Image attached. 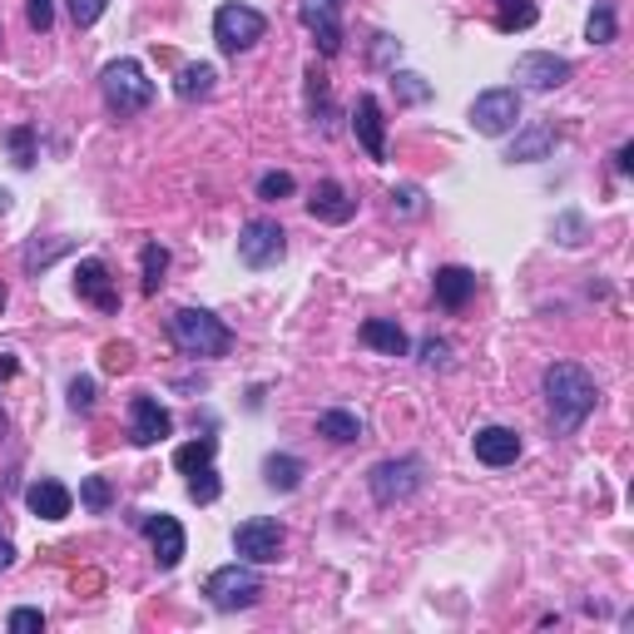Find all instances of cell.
I'll return each mask as SVG.
<instances>
[{
	"instance_id": "cell-17",
	"label": "cell",
	"mask_w": 634,
	"mask_h": 634,
	"mask_svg": "<svg viewBox=\"0 0 634 634\" xmlns=\"http://www.w3.org/2000/svg\"><path fill=\"white\" fill-rule=\"evenodd\" d=\"M308 214L318 218V224H352V218H357V199L347 194L337 179H323L318 189H312V199H308Z\"/></svg>"
},
{
	"instance_id": "cell-21",
	"label": "cell",
	"mask_w": 634,
	"mask_h": 634,
	"mask_svg": "<svg viewBox=\"0 0 634 634\" xmlns=\"http://www.w3.org/2000/svg\"><path fill=\"white\" fill-rule=\"evenodd\" d=\"M550 149H555V124H530V130L516 134V144H511L505 159L511 164H540V159H550Z\"/></svg>"
},
{
	"instance_id": "cell-41",
	"label": "cell",
	"mask_w": 634,
	"mask_h": 634,
	"mask_svg": "<svg viewBox=\"0 0 634 634\" xmlns=\"http://www.w3.org/2000/svg\"><path fill=\"white\" fill-rule=\"evenodd\" d=\"M25 21H31V31H50L55 25V0H25Z\"/></svg>"
},
{
	"instance_id": "cell-37",
	"label": "cell",
	"mask_w": 634,
	"mask_h": 634,
	"mask_svg": "<svg viewBox=\"0 0 634 634\" xmlns=\"http://www.w3.org/2000/svg\"><path fill=\"white\" fill-rule=\"evenodd\" d=\"M397 55H402V40H392L387 31H376V35H372V65H376V70H387V65L397 70Z\"/></svg>"
},
{
	"instance_id": "cell-14",
	"label": "cell",
	"mask_w": 634,
	"mask_h": 634,
	"mask_svg": "<svg viewBox=\"0 0 634 634\" xmlns=\"http://www.w3.org/2000/svg\"><path fill=\"white\" fill-rule=\"evenodd\" d=\"M75 292H80V302H89V308L119 312V288H115V278H109V263L105 259H80Z\"/></svg>"
},
{
	"instance_id": "cell-30",
	"label": "cell",
	"mask_w": 634,
	"mask_h": 634,
	"mask_svg": "<svg viewBox=\"0 0 634 634\" xmlns=\"http://www.w3.org/2000/svg\"><path fill=\"white\" fill-rule=\"evenodd\" d=\"M214 452H218V441H214V436L183 441L179 452H174V466H179V471L189 476V471H199V466H208V462H214Z\"/></svg>"
},
{
	"instance_id": "cell-39",
	"label": "cell",
	"mask_w": 634,
	"mask_h": 634,
	"mask_svg": "<svg viewBox=\"0 0 634 634\" xmlns=\"http://www.w3.org/2000/svg\"><path fill=\"white\" fill-rule=\"evenodd\" d=\"M5 630H11V634H40V630H45V614L31 610V605H21V610H11Z\"/></svg>"
},
{
	"instance_id": "cell-43",
	"label": "cell",
	"mask_w": 634,
	"mask_h": 634,
	"mask_svg": "<svg viewBox=\"0 0 634 634\" xmlns=\"http://www.w3.org/2000/svg\"><path fill=\"white\" fill-rule=\"evenodd\" d=\"M124 367H130V347H124V343H109L105 347V372H124Z\"/></svg>"
},
{
	"instance_id": "cell-38",
	"label": "cell",
	"mask_w": 634,
	"mask_h": 634,
	"mask_svg": "<svg viewBox=\"0 0 634 634\" xmlns=\"http://www.w3.org/2000/svg\"><path fill=\"white\" fill-rule=\"evenodd\" d=\"M417 352H421V367H436V372H446V367H452V343H441V337H427Z\"/></svg>"
},
{
	"instance_id": "cell-18",
	"label": "cell",
	"mask_w": 634,
	"mask_h": 634,
	"mask_svg": "<svg viewBox=\"0 0 634 634\" xmlns=\"http://www.w3.org/2000/svg\"><path fill=\"white\" fill-rule=\"evenodd\" d=\"M431 288H436V302H441L446 312H462L466 302L476 298V273L462 268V263H446V268H436Z\"/></svg>"
},
{
	"instance_id": "cell-22",
	"label": "cell",
	"mask_w": 634,
	"mask_h": 634,
	"mask_svg": "<svg viewBox=\"0 0 634 634\" xmlns=\"http://www.w3.org/2000/svg\"><path fill=\"white\" fill-rule=\"evenodd\" d=\"M318 436H327L333 446H352V441H362V417L347 407H327L318 417Z\"/></svg>"
},
{
	"instance_id": "cell-31",
	"label": "cell",
	"mask_w": 634,
	"mask_h": 634,
	"mask_svg": "<svg viewBox=\"0 0 634 634\" xmlns=\"http://www.w3.org/2000/svg\"><path fill=\"white\" fill-rule=\"evenodd\" d=\"M392 89H397L402 105H427L436 89L427 85V75H417V70H392Z\"/></svg>"
},
{
	"instance_id": "cell-36",
	"label": "cell",
	"mask_w": 634,
	"mask_h": 634,
	"mask_svg": "<svg viewBox=\"0 0 634 634\" xmlns=\"http://www.w3.org/2000/svg\"><path fill=\"white\" fill-rule=\"evenodd\" d=\"M65 397H70V411H80V417H89V411H95V397H99V392H95V376H75V382H70V392H65Z\"/></svg>"
},
{
	"instance_id": "cell-16",
	"label": "cell",
	"mask_w": 634,
	"mask_h": 634,
	"mask_svg": "<svg viewBox=\"0 0 634 634\" xmlns=\"http://www.w3.org/2000/svg\"><path fill=\"white\" fill-rule=\"evenodd\" d=\"M481 466H516L521 462V431L516 427H481L471 436Z\"/></svg>"
},
{
	"instance_id": "cell-46",
	"label": "cell",
	"mask_w": 634,
	"mask_h": 634,
	"mask_svg": "<svg viewBox=\"0 0 634 634\" xmlns=\"http://www.w3.org/2000/svg\"><path fill=\"white\" fill-rule=\"evenodd\" d=\"M5 208H11V194H5V189H0V214H5Z\"/></svg>"
},
{
	"instance_id": "cell-35",
	"label": "cell",
	"mask_w": 634,
	"mask_h": 634,
	"mask_svg": "<svg viewBox=\"0 0 634 634\" xmlns=\"http://www.w3.org/2000/svg\"><path fill=\"white\" fill-rule=\"evenodd\" d=\"M5 144H11L15 169H35V130L31 124H15V130L5 134Z\"/></svg>"
},
{
	"instance_id": "cell-12",
	"label": "cell",
	"mask_w": 634,
	"mask_h": 634,
	"mask_svg": "<svg viewBox=\"0 0 634 634\" xmlns=\"http://www.w3.org/2000/svg\"><path fill=\"white\" fill-rule=\"evenodd\" d=\"M164 436H174L169 407H164L159 397H149V392L130 397V441H134V446H159Z\"/></svg>"
},
{
	"instance_id": "cell-27",
	"label": "cell",
	"mask_w": 634,
	"mask_h": 634,
	"mask_svg": "<svg viewBox=\"0 0 634 634\" xmlns=\"http://www.w3.org/2000/svg\"><path fill=\"white\" fill-rule=\"evenodd\" d=\"M65 253H70V238H45V243L35 238V243L21 253V263H25V273L35 278V273H45L55 259H65Z\"/></svg>"
},
{
	"instance_id": "cell-15",
	"label": "cell",
	"mask_w": 634,
	"mask_h": 634,
	"mask_svg": "<svg viewBox=\"0 0 634 634\" xmlns=\"http://www.w3.org/2000/svg\"><path fill=\"white\" fill-rule=\"evenodd\" d=\"M144 526V536H149V546H154V560H159V570H174L183 560V550H189V536H183V526H179V516H144L140 521Z\"/></svg>"
},
{
	"instance_id": "cell-3",
	"label": "cell",
	"mask_w": 634,
	"mask_h": 634,
	"mask_svg": "<svg viewBox=\"0 0 634 634\" xmlns=\"http://www.w3.org/2000/svg\"><path fill=\"white\" fill-rule=\"evenodd\" d=\"M99 89H105V105L109 115L130 119V115H144V109L154 105V80L144 75L140 60H109L105 70H99Z\"/></svg>"
},
{
	"instance_id": "cell-29",
	"label": "cell",
	"mask_w": 634,
	"mask_h": 634,
	"mask_svg": "<svg viewBox=\"0 0 634 634\" xmlns=\"http://www.w3.org/2000/svg\"><path fill=\"white\" fill-rule=\"evenodd\" d=\"M620 35V21H614V0H595L590 21H585V40L590 45H610Z\"/></svg>"
},
{
	"instance_id": "cell-24",
	"label": "cell",
	"mask_w": 634,
	"mask_h": 634,
	"mask_svg": "<svg viewBox=\"0 0 634 634\" xmlns=\"http://www.w3.org/2000/svg\"><path fill=\"white\" fill-rule=\"evenodd\" d=\"M302 476H308V466L298 462V456H268L263 462V481H268V491H298L302 486Z\"/></svg>"
},
{
	"instance_id": "cell-13",
	"label": "cell",
	"mask_w": 634,
	"mask_h": 634,
	"mask_svg": "<svg viewBox=\"0 0 634 634\" xmlns=\"http://www.w3.org/2000/svg\"><path fill=\"white\" fill-rule=\"evenodd\" d=\"M352 134H357V144H362V154L372 164L387 159V119H382L376 95H357V105H352Z\"/></svg>"
},
{
	"instance_id": "cell-45",
	"label": "cell",
	"mask_w": 634,
	"mask_h": 634,
	"mask_svg": "<svg viewBox=\"0 0 634 634\" xmlns=\"http://www.w3.org/2000/svg\"><path fill=\"white\" fill-rule=\"evenodd\" d=\"M614 169H620V174L634 169V144H620V154H614Z\"/></svg>"
},
{
	"instance_id": "cell-32",
	"label": "cell",
	"mask_w": 634,
	"mask_h": 634,
	"mask_svg": "<svg viewBox=\"0 0 634 634\" xmlns=\"http://www.w3.org/2000/svg\"><path fill=\"white\" fill-rule=\"evenodd\" d=\"M218 495H224V481H218L214 462L199 466V471H189V501H194V505H214Z\"/></svg>"
},
{
	"instance_id": "cell-34",
	"label": "cell",
	"mask_w": 634,
	"mask_h": 634,
	"mask_svg": "<svg viewBox=\"0 0 634 634\" xmlns=\"http://www.w3.org/2000/svg\"><path fill=\"white\" fill-rule=\"evenodd\" d=\"M292 194H298V179H292L288 169H268L259 179V199H263V204H278V199H292Z\"/></svg>"
},
{
	"instance_id": "cell-33",
	"label": "cell",
	"mask_w": 634,
	"mask_h": 634,
	"mask_svg": "<svg viewBox=\"0 0 634 634\" xmlns=\"http://www.w3.org/2000/svg\"><path fill=\"white\" fill-rule=\"evenodd\" d=\"M80 505H85L89 516H105L109 505H115V491H109L105 476H85V481H80Z\"/></svg>"
},
{
	"instance_id": "cell-28",
	"label": "cell",
	"mask_w": 634,
	"mask_h": 634,
	"mask_svg": "<svg viewBox=\"0 0 634 634\" xmlns=\"http://www.w3.org/2000/svg\"><path fill=\"white\" fill-rule=\"evenodd\" d=\"M140 268H144V292H159L164 288V273H169V248L164 243H144L140 248Z\"/></svg>"
},
{
	"instance_id": "cell-19",
	"label": "cell",
	"mask_w": 634,
	"mask_h": 634,
	"mask_svg": "<svg viewBox=\"0 0 634 634\" xmlns=\"http://www.w3.org/2000/svg\"><path fill=\"white\" fill-rule=\"evenodd\" d=\"M25 505H31L40 521H65L70 505H75V495H70V486L50 481V476H40V481L25 486Z\"/></svg>"
},
{
	"instance_id": "cell-47",
	"label": "cell",
	"mask_w": 634,
	"mask_h": 634,
	"mask_svg": "<svg viewBox=\"0 0 634 634\" xmlns=\"http://www.w3.org/2000/svg\"><path fill=\"white\" fill-rule=\"evenodd\" d=\"M0 308H5V283H0Z\"/></svg>"
},
{
	"instance_id": "cell-5",
	"label": "cell",
	"mask_w": 634,
	"mask_h": 634,
	"mask_svg": "<svg viewBox=\"0 0 634 634\" xmlns=\"http://www.w3.org/2000/svg\"><path fill=\"white\" fill-rule=\"evenodd\" d=\"M427 486V462L421 456H392V462H376L367 471V491L376 505H402Z\"/></svg>"
},
{
	"instance_id": "cell-20",
	"label": "cell",
	"mask_w": 634,
	"mask_h": 634,
	"mask_svg": "<svg viewBox=\"0 0 634 634\" xmlns=\"http://www.w3.org/2000/svg\"><path fill=\"white\" fill-rule=\"evenodd\" d=\"M362 343L382 357H407L411 352V337L402 333L397 318H367L362 323Z\"/></svg>"
},
{
	"instance_id": "cell-8",
	"label": "cell",
	"mask_w": 634,
	"mask_h": 634,
	"mask_svg": "<svg viewBox=\"0 0 634 634\" xmlns=\"http://www.w3.org/2000/svg\"><path fill=\"white\" fill-rule=\"evenodd\" d=\"M521 124V89L511 85H495V89H481L471 99V130L486 134V140H501Z\"/></svg>"
},
{
	"instance_id": "cell-26",
	"label": "cell",
	"mask_w": 634,
	"mask_h": 634,
	"mask_svg": "<svg viewBox=\"0 0 634 634\" xmlns=\"http://www.w3.org/2000/svg\"><path fill=\"white\" fill-rule=\"evenodd\" d=\"M308 109L318 130H333V95H327V75L318 65L308 70Z\"/></svg>"
},
{
	"instance_id": "cell-1",
	"label": "cell",
	"mask_w": 634,
	"mask_h": 634,
	"mask_svg": "<svg viewBox=\"0 0 634 634\" xmlns=\"http://www.w3.org/2000/svg\"><path fill=\"white\" fill-rule=\"evenodd\" d=\"M546 402H550V421H555V436H575V431L590 421L600 387L581 362H550L546 367Z\"/></svg>"
},
{
	"instance_id": "cell-9",
	"label": "cell",
	"mask_w": 634,
	"mask_h": 634,
	"mask_svg": "<svg viewBox=\"0 0 634 634\" xmlns=\"http://www.w3.org/2000/svg\"><path fill=\"white\" fill-rule=\"evenodd\" d=\"M283 540H288V530H283L273 516H248L243 526L234 530V550L248 560V565H273V560L283 555Z\"/></svg>"
},
{
	"instance_id": "cell-2",
	"label": "cell",
	"mask_w": 634,
	"mask_h": 634,
	"mask_svg": "<svg viewBox=\"0 0 634 634\" xmlns=\"http://www.w3.org/2000/svg\"><path fill=\"white\" fill-rule=\"evenodd\" d=\"M169 337L183 357H194V362H214V357H228L234 347V333H228L224 318H214L208 308H179L169 318Z\"/></svg>"
},
{
	"instance_id": "cell-40",
	"label": "cell",
	"mask_w": 634,
	"mask_h": 634,
	"mask_svg": "<svg viewBox=\"0 0 634 634\" xmlns=\"http://www.w3.org/2000/svg\"><path fill=\"white\" fill-rule=\"evenodd\" d=\"M427 208V199H421L417 183H402V189H392V214H421Z\"/></svg>"
},
{
	"instance_id": "cell-11",
	"label": "cell",
	"mask_w": 634,
	"mask_h": 634,
	"mask_svg": "<svg viewBox=\"0 0 634 634\" xmlns=\"http://www.w3.org/2000/svg\"><path fill=\"white\" fill-rule=\"evenodd\" d=\"M298 21L308 25L323 55L343 50V0H298Z\"/></svg>"
},
{
	"instance_id": "cell-7",
	"label": "cell",
	"mask_w": 634,
	"mask_h": 634,
	"mask_svg": "<svg viewBox=\"0 0 634 634\" xmlns=\"http://www.w3.org/2000/svg\"><path fill=\"white\" fill-rule=\"evenodd\" d=\"M288 259V234L278 218H248L238 228V263L243 268H278Z\"/></svg>"
},
{
	"instance_id": "cell-23",
	"label": "cell",
	"mask_w": 634,
	"mask_h": 634,
	"mask_svg": "<svg viewBox=\"0 0 634 634\" xmlns=\"http://www.w3.org/2000/svg\"><path fill=\"white\" fill-rule=\"evenodd\" d=\"M495 5V31L516 35V31H530L540 21V5L536 0H491Z\"/></svg>"
},
{
	"instance_id": "cell-44",
	"label": "cell",
	"mask_w": 634,
	"mask_h": 634,
	"mask_svg": "<svg viewBox=\"0 0 634 634\" xmlns=\"http://www.w3.org/2000/svg\"><path fill=\"white\" fill-rule=\"evenodd\" d=\"M15 565V546H11V536L0 530V570H11Z\"/></svg>"
},
{
	"instance_id": "cell-10",
	"label": "cell",
	"mask_w": 634,
	"mask_h": 634,
	"mask_svg": "<svg viewBox=\"0 0 634 634\" xmlns=\"http://www.w3.org/2000/svg\"><path fill=\"white\" fill-rule=\"evenodd\" d=\"M570 75H575L570 60H565V55H555V50H526L516 60V85L521 89H540V95H546V89L565 85Z\"/></svg>"
},
{
	"instance_id": "cell-42",
	"label": "cell",
	"mask_w": 634,
	"mask_h": 634,
	"mask_svg": "<svg viewBox=\"0 0 634 634\" xmlns=\"http://www.w3.org/2000/svg\"><path fill=\"white\" fill-rule=\"evenodd\" d=\"M105 5H109V0H70V21L85 31V25H95L99 15H105Z\"/></svg>"
},
{
	"instance_id": "cell-6",
	"label": "cell",
	"mask_w": 634,
	"mask_h": 634,
	"mask_svg": "<svg viewBox=\"0 0 634 634\" xmlns=\"http://www.w3.org/2000/svg\"><path fill=\"white\" fill-rule=\"evenodd\" d=\"M268 35V15L253 11V5H243V0H228V5H218L214 11V40L224 55H243L253 50V45Z\"/></svg>"
},
{
	"instance_id": "cell-25",
	"label": "cell",
	"mask_w": 634,
	"mask_h": 634,
	"mask_svg": "<svg viewBox=\"0 0 634 634\" xmlns=\"http://www.w3.org/2000/svg\"><path fill=\"white\" fill-rule=\"evenodd\" d=\"M214 80H218V70L199 60V65H183L179 70L174 89H179V99H208V95H214Z\"/></svg>"
},
{
	"instance_id": "cell-4",
	"label": "cell",
	"mask_w": 634,
	"mask_h": 634,
	"mask_svg": "<svg viewBox=\"0 0 634 634\" xmlns=\"http://www.w3.org/2000/svg\"><path fill=\"white\" fill-rule=\"evenodd\" d=\"M204 595L214 610H253L263 595V575L259 565H248V560H234V565H218L214 575L204 581Z\"/></svg>"
}]
</instances>
